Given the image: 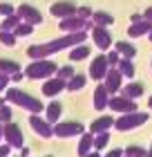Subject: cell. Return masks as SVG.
Instances as JSON below:
<instances>
[{"label": "cell", "mask_w": 152, "mask_h": 157, "mask_svg": "<svg viewBox=\"0 0 152 157\" xmlns=\"http://www.w3.org/2000/svg\"><path fill=\"white\" fill-rule=\"evenodd\" d=\"M87 38V34L85 32H74V34H65L61 38H54V40H47V43H40V45H32L27 49V54H29V59H47V56H52L56 52H61V49H67V47H74L78 43H85Z\"/></svg>", "instance_id": "obj_1"}, {"label": "cell", "mask_w": 152, "mask_h": 157, "mask_svg": "<svg viewBox=\"0 0 152 157\" xmlns=\"http://www.w3.org/2000/svg\"><path fill=\"white\" fill-rule=\"evenodd\" d=\"M56 70H58L56 63L47 61V59H36V61H32L29 65L25 67V74L29 78H47V76H52Z\"/></svg>", "instance_id": "obj_2"}, {"label": "cell", "mask_w": 152, "mask_h": 157, "mask_svg": "<svg viewBox=\"0 0 152 157\" xmlns=\"http://www.w3.org/2000/svg\"><path fill=\"white\" fill-rule=\"evenodd\" d=\"M7 97H9V101L13 103H18V105H23V108L27 110H40V101L38 99H34L32 94H27V92H20V90H9L7 92Z\"/></svg>", "instance_id": "obj_3"}, {"label": "cell", "mask_w": 152, "mask_h": 157, "mask_svg": "<svg viewBox=\"0 0 152 157\" xmlns=\"http://www.w3.org/2000/svg\"><path fill=\"white\" fill-rule=\"evenodd\" d=\"M87 27H90V18H83V16H67L61 23L63 32H85Z\"/></svg>", "instance_id": "obj_4"}, {"label": "cell", "mask_w": 152, "mask_h": 157, "mask_svg": "<svg viewBox=\"0 0 152 157\" xmlns=\"http://www.w3.org/2000/svg\"><path fill=\"white\" fill-rule=\"evenodd\" d=\"M16 13L20 16V20H25V23H29V25H38V23H43L40 11L36 9V7H32V5H20Z\"/></svg>", "instance_id": "obj_5"}, {"label": "cell", "mask_w": 152, "mask_h": 157, "mask_svg": "<svg viewBox=\"0 0 152 157\" xmlns=\"http://www.w3.org/2000/svg\"><path fill=\"white\" fill-rule=\"evenodd\" d=\"M107 70H110L107 56H94V61H92V65H90V76L92 78H105Z\"/></svg>", "instance_id": "obj_6"}, {"label": "cell", "mask_w": 152, "mask_h": 157, "mask_svg": "<svg viewBox=\"0 0 152 157\" xmlns=\"http://www.w3.org/2000/svg\"><path fill=\"white\" fill-rule=\"evenodd\" d=\"M49 11H52V16H56V18H67V16H74L76 13V5L72 2V0H63V2H54Z\"/></svg>", "instance_id": "obj_7"}, {"label": "cell", "mask_w": 152, "mask_h": 157, "mask_svg": "<svg viewBox=\"0 0 152 157\" xmlns=\"http://www.w3.org/2000/svg\"><path fill=\"white\" fill-rule=\"evenodd\" d=\"M92 38H94V43H96L98 49H107L112 45V34H107V29H105V27H101V25H94Z\"/></svg>", "instance_id": "obj_8"}, {"label": "cell", "mask_w": 152, "mask_h": 157, "mask_svg": "<svg viewBox=\"0 0 152 157\" xmlns=\"http://www.w3.org/2000/svg\"><path fill=\"white\" fill-rule=\"evenodd\" d=\"M150 32H152V20H148V18L136 20V23H132V25H130V29H128V34H130L132 38L146 36V34H150Z\"/></svg>", "instance_id": "obj_9"}, {"label": "cell", "mask_w": 152, "mask_h": 157, "mask_svg": "<svg viewBox=\"0 0 152 157\" xmlns=\"http://www.w3.org/2000/svg\"><path fill=\"white\" fill-rule=\"evenodd\" d=\"M121 72H119V70H107V74H105V88L107 90H110V92H114V90H119L121 88Z\"/></svg>", "instance_id": "obj_10"}, {"label": "cell", "mask_w": 152, "mask_h": 157, "mask_svg": "<svg viewBox=\"0 0 152 157\" xmlns=\"http://www.w3.org/2000/svg\"><path fill=\"white\" fill-rule=\"evenodd\" d=\"M61 90H65V81H63V78H58V76L52 78V81H47L45 88H43V92H45L47 97H56Z\"/></svg>", "instance_id": "obj_11"}, {"label": "cell", "mask_w": 152, "mask_h": 157, "mask_svg": "<svg viewBox=\"0 0 152 157\" xmlns=\"http://www.w3.org/2000/svg\"><path fill=\"white\" fill-rule=\"evenodd\" d=\"M92 49L87 45H83V43H78V45L72 47V52H69V61H83V59H87Z\"/></svg>", "instance_id": "obj_12"}, {"label": "cell", "mask_w": 152, "mask_h": 157, "mask_svg": "<svg viewBox=\"0 0 152 157\" xmlns=\"http://www.w3.org/2000/svg\"><path fill=\"white\" fill-rule=\"evenodd\" d=\"M141 121H146V115H134V117H123L117 128H121V130H125V128H134V126H139Z\"/></svg>", "instance_id": "obj_13"}, {"label": "cell", "mask_w": 152, "mask_h": 157, "mask_svg": "<svg viewBox=\"0 0 152 157\" xmlns=\"http://www.w3.org/2000/svg\"><path fill=\"white\" fill-rule=\"evenodd\" d=\"M117 52L123 56V59H134V54H136V47L132 45V43H125V40H121V43H117Z\"/></svg>", "instance_id": "obj_14"}, {"label": "cell", "mask_w": 152, "mask_h": 157, "mask_svg": "<svg viewBox=\"0 0 152 157\" xmlns=\"http://www.w3.org/2000/svg\"><path fill=\"white\" fill-rule=\"evenodd\" d=\"M105 105H107V88L101 85L94 92V108H105Z\"/></svg>", "instance_id": "obj_15"}, {"label": "cell", "mask_w": 152, "mask_h": 157, "mask_svg": "<svg viewBox=\"0 0 152 157\" xmlns=\"http://www.w3.org/2000/svg\"><path fill=\"white\" fill-rule=\"evenodd\" d=\"M92 23L94 25H101V27H107V25L114 23V18L110 16V13H105V11H94L92 13Z\"/></svg>", "instance_id": "obj_16"}, {"label": "cell", "mask_w": 152, "mask_h": 157, "mask_svg": "<svg viewBox=\"0 0 152 157\" xmlns=\"http://www.w3.org/2000/svg\"><path fill=\"white\" fill-rule=\"evenodd\" d=\"M20 70V65L16 61H9V59H0V72L2 74H16Z\"/></svg>", "instance_id": "obj_17"}, {"label": "cell", "mask_w": 152, "mask_h": 157, "mask_svg": "<svg viewBox=\"0 0 152 157\" xmlns=\"http://www.w3.org/2000/svg\"><path fill=\"white\" fill-rule=\"evenodd\" d=\"M110 105H112L114 110H134V103L130 101V99H121V97L112 99V101H110Z\"/></svg>", "instance_id": "obj_18"}, {"label": "cell", "mask_w": 152, "mask_h": 157, "mask_svg": "<svg viewBox=\"0 0 152 157\" xmlns=\"http://www.w3.org/2000/svg\"><path fill=\"white\" fill-rule=\"evenodd\" d=\"M119 72H121L123 76H130V78H132V76H134L132 59H123V61H119Z\"/></svg>", "instance_id": "obj_19"}, {"label": "cell", "mask_w": 152, "mask_h": 157, "mask_svg": "<svg viewBox=\"0 0 152 157\" xmlns=\"http://www.w3.org/2000/svg\"><path fill=\"white\" fill-rule=\"evenodd\" d=\"M65 85H67V90L76 92V90H81L83 85H85V76H83V74H74V76H72L67 83H65Z\"/></svg>", "instance_id": "obj_20"}, {"label": "cell", "mask_w": 152, "mask_h": 157, "mask_svg": "<svg viewBox=\"0 0 152 157\" xmlns=\"http://www.w3.org/2000/svg\"><path fill=\"white\" fill-rule=\"evenodd\" d=\"M18 23H20V16H18V13H11V16H7V18L2 20L0 29H16Z\"/></svg>", "instance_id": "obj_21"}, {"label": "cell", "mask_w": 152, "mask_h": 157, "mask_svg": "<svg viewBox=\"0 0 152 157\" xmlns=\"http://www.w3.org/2000/svg\"><path fill=\"white\" fill-rule=\"evenodd\" d=\"M0 43L7 47H11L13 43H16V34H11L9 29H0Z\"/></svg>", "instance_id": "obj_22"}, {"label": "cell", "mask_w": 152, "mask_h": 157, "mask_svg": "<svg viewBox=\"0 0 152 157\" xmlns=\"http://www.w3.org/2000/svg\"><path fill=\"white\" fill-rule=\"evenodd\" d=\"M78 130H81V126L74 124V121H67L65 126L56 128V132H61V135H72V132H78Z\"/></svg>", "instance_id": "obj_23"}, {"label": "cell", "mask_w": 152, "mask_h": 157, "mask_svg": "<svg viewBox=\"0 0 152 157\" xmlns=\"http://www.w3.org/2000/svg\"><path fill=\"white\" fill-rule=\"evenodd\" d=\"M123 92H125L128 99L130 97H139L141 92H143V85L141 83H130V85H125V90H123Z\"/></svg>", "instance_id": "obj_24"}, {"label": "cell", "mask_w": 152, "mask_h": 157, "mask_svg": "<svg viewBox=\"0 0 152 157\" xmlns=\"http://www.w3.org/2000/svg\"><path fill=\"white\" fill-rule=\"evenodd\" d=\"M32 27H34V25H29V23H25V20H23V23H18V27L13 29V34H16V36H29V34H32Z\"/></svg>", "instance_id": "obj_25"}, {"label": "cell", "mask_w": 152, "mask_h": 157, "mask_svg": "<svg viewBox=\"0 0 152 157\" xmlns=\"http://www.w3.org/2000/svg\"><path fill=\"white\" fill-rule=\"evenodd\" d=\"M47 115H49V119H58V115H61V103H49V110H47Z\"/></svg>", "instance_id": "obj_26"}, {"label": "cell", "mask_w": 152, "mask_h": 157, "mask_svg": "<svg viewBox=\"0 0 152 157\" xmlns=\"http://www.w3.org/2000/svg\"><path fill=\"white\" fill-rule=\"evenodd\" d=\"M72 76H74V67H72V65H65V67H61V72H58V78L67 81V78H72Z\"/></svg>", "instance_id": "obj_27"}, {"label": "cell", "mask_w": 152, "mask_h": 157, "mask_svg": "<svg viewBox=\"0 0 152 157\" xmlns=\"http://www.w3.org/2000/svg\"><path fill=\"white\" fill-rule=\"evenodd\" d=\"M32 124H34V128H36V130H38V132H43V135H49V130H47V126L43 124V121H40L38 117H34V119H32Z\"/></svg>", "instance_id": "obj_28"}, {"label": "cell", "mask_w": 152, "mask_h": 157, "mask_svg": "<svg viewBox=\"0 0 152 157\" xmlns=\"http://www.w3.org/2000/svg\"><path fill=\"white\" fill-rule=\"evenodd\" d=\"M11 13H13V7L11 5H7V2L0 5V16H11Z\"/></svg>", "instance_id": "obj_29"}, {"label": "cell", "mask_w": 152, "mask_h": 157, "mask_svg": "<svg viewBox=\"0 0 152 157\" xmlns=\"http://www.w3.org/2000/svg\"><path fill=\"white\" fill-rule=\"evenodd\" d=\"M119 52H110V54H107V63H110V65L114 67V65H119Z\"/></svg>", "instance_id": "obj_30"}, {"label": "cell", "mask_w": 152, "mask_h": 157, "mask_svg": "<svg viewBox=\"0 0 152 157\" xmlns=\"http://www.w3.org/2000/svg\"><path fill=\"white\" fill-rule=\"evenodd\" d=\"M7 83H9V74H2V72H0V92L7 88Z\"/></svg>", "instance_id": "obj_31"}, {"label": "cell", "mask_w": 152, "mask_h": 157, "mask_svg": "<svg viewBox=\"0 0 152 157\" xmlns=\"http://www.w3.org/2000/svg\"><path fill=\"white\" fill-rule=\"evenodd\" d=\"M110 124H112V119H107V117H103V119H98V121H96V128H107Z\"/></svg>", "instance_id": "obj_32"}, {"label": "cell", "mask_w": 152, "mask_h": 157, "mask_svg": "<svg viewBox=\"0 0 152 157\" xmlns=\"http://www.w3.org/2000/svg\"><path fill=\"white\" fill-rule=\"evenodd\" d=\"M76 13H81L83 18H90V16H92V9H87V7H81V9H76Z\"/></svg>", "instance_id": "obj_33"}, {"label": "cell", "mask_w": 152, "mask_h": 157, "mask_svg": "<svg viewBox=\"0 0 152 157\" xmlns=\"http://www.w3.org/2000/svg\"><path fill=\"white\" fill-rule=\"evenodd\" d=\"M146 18L152 20V7H148V9H146Z\"/></svg>", "instance_id": "obj_34"}, {"label": "cell", "mask_w": 152, "mask_h": 157, "mask_svg": "<svg viewBox=\"0 0 152 157\" xmlns=\"http://www.w3.org/2000/svg\"><path fill=\"white\" fill-rule=\"evenodd\" d=\"M0 115H2L5 119H9V108H2V112H0Z\"/></svg>", "instance_id": "obj_35"}, {"label": "cell", "mask_w": 152, "mask_h": 157, "mask_svg": "<svg viewBox=\"0 0 152 157\" xmlns=\"http://www.w3.org/2000/svg\"><path fill=\"white\" fill-rule=\"evenodd\" d=\"M11 78H13V81H20V78H23V74L16 72V74H11Z\"/></svg>", "instance_id": "obj_36"}, {"label": "cell", "mask_w": 152, "mask_h": 157, "mask_svg": "<svg viewBox=\"0 0 152 157\" xmlns=\"http://www.w3.org/2000/svg\"><path fill=\"white\" fill-rule=\"evenodd\" d=\"M150 108H152V99H150Z\"/></svg>", "instance_id": "obj_37"}, {"label": "cell", "mask_w": 152, "mask_h": 157, "mask_svg": "<svg viewBox=\"0 0 152 157\" xmlns=\"http://www.w3.org/2000/svg\"><path fill=\"white\" fill-rule=\"evenodd\" d=\"M150 40H152V32H150Z\"/></svg>", "instance_id": "obj_38"}, {"label": "cell", "mask_w": 152, "mask_h": 157, "mask_svg": "<svg viewBox=\"0 0 152 157\" xmlns=\"http://www.w3.org/2000/svg\"><path fill=\"white\" fill-rule=\"evenodd\" d=\"M0 105H2V99H0Z\"/></svg>", "instance_id": "obj_39"}]
</instances>
